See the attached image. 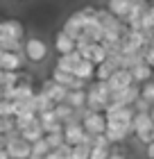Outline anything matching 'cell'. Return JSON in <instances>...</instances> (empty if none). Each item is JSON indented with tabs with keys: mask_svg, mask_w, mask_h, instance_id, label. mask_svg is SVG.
I'll return each instance as SVG.
<instances>
[{
	"mask_svg": "<svg viewBox=\"0 0 154 159\" xmlns=\"http://www.w3.org/2000/svg\"><path fill=\"white\" fill-rule=\"evenodd\" d=\"M43 136H46V132H43V127H41L39 118H36L32 125H27L25 129H20V139H25L27 143H34V141L43 139Z\"/></svg>",
	"mask_w": 154,
	"mask_h": 159,
	"instance_id": "cell-17",
	"label": "cell"
},
{
	"mask_svg": "<svg viewBox=\"0 0 154 159\" xmlns=\"http://www.w3.org/2000/svg\"><path fill=\"white\" fill-rule=\"evenodd\" d=\"M61 134H64V141L68 143V146H77V143H82L84 136H86V132H84V127H82V123H79V120L64 123Z\"/></svg>",
	"mask_w": 154,
	"mask_h": 159,
	"instance_id": "cell-8",
	"label": "cell"
},
{
	"mask_svg": "<svg viewBox=\"0 0 154 159\" xmlns=\"http://www.w3.org/2000/svg\"><path fill=\"white\" fill-rule=\"evenodd\" d=\"M141 98H145L150 105H154V82L147 80L145 84H141Z\"/></svg>",
	"mask_w": 154,
	"mask_h": 159,
	"instance_id": "cell-27",
	"label": "cell"
},
{
	"mask_svg": "<svg viewBox=\"0 0 154 159\" xmlns=\"http://www.w3.org/2000/svg\"><path fill=\"white\" fill-rule=\"evenodd\" d=\"M111 73H113V68L109 66L107 61H102V64L95 66V77H93V80H98V82H107V80L111 77Z\"/></svg>",
	"mask_w": 154,
	"mask_h": 159,
	"instance_id": "cell-24",
	"label": "cell"
},
{
	"mask_svg": "<svg viewBox=\"0 0 154 159\" xmlns=\"http://www.w3.org/2000/svg\"><path fill=\"white\" fill-rule=\"evenodd\" d=\"M129 7H131V0H107V11L122 23L129 16Z\"/></svg>",
	"mask_w": 154,
	"mask_h": 159,
	"instance_id": "cell-13",
	"label": "cell"
},
{
	"mask_svg": "<svg viewBox=\"0 0 154 159\" xmlns=\"http://www.w3.org/2000/svg\"><path fill=\"white\" fill-rule=\"evenodd\" d=\"M150 118L154 120V105H152V109H150Z\"/></svg>",
	"mask_w": 154,
	"mask_h": 159,
	"instance_id": "cell-37",
	"label": "cell"
},
{
	"mask_svg": "<svg viewBox=\"0 0 154 159\" xmlns=\"http://www.w3.org/2000/svg\"><path fill=\"white\" fill-rule=\"evenodd\" d=\"M66 102H68L73 109H82V107H86V89H73V91H68Z\"/></svg>",
	"mask_w": 154,
	"mask_h": 159,
	"instance_id": "cell-20",
	"label": "cell"
},
{
	"mask_svg": "<svg viewBox=\"0 0 154 159\" xmlns=\"http://www.w3.org/2000/svg\"><path fill=\"white\" fill-rule=\"evenodd\" d=\"M109 102H111V91H109L107 82H98V80H93V84L86 89V109H91V111H104Z\"/></svg>",
	"mask_w": 154,
	"mask_h": 159,
	"instance_id": "cell-1",
	"label": "cell"
},
{
	"mask_svg": "<svg viewBox=\"0 0 154 159\" xmlns=\"http://www.w3.org/2000/svg\"><path fill=\"white\" fill-rule=\"evenodd\" d=\"M143 59H145V64H147V66L154 70V48H150V46H147V48L143 50Z\"/></svg>",
	"mask_w": 154,
	"mask_h": 159,
	"instance_id": "cell-31",
	"label": "cell"
},
{
	"mask_svg": "<svg viewBox=\"0 0 154 159\" xmlns=\"http://www.w3.org/2000/svg\"><path fill=\"white\" fill-rule=\"evenodd\" d=\"M73 75L77 80H82V82H91L95 77V64L89 61V59H79V64L75 66V70H73Z\"/></svg>",
	"mask_w": 154,
	"mask_h": 159,
	"instance_id": "cell-15",
	"label": "cell"
},
{
	"mask_svg": "<svg viewBox=\"0 0 154 159\" xmlns=\"http://www.w3.org/2000/svg\"><path fill=\"white\" fill-rule=\"evenodd\" d=\"M138 96H141V84H131V86H127V89L113 91L111 93V102L120 105V107H131Z\"/></svg>",
	"mask_w": 154,
	"mask_h": 159,
	"instance_id": "cell-7",
	"label": "cell"
},
{
	"mask_svg": "<svg viewBox=\"0 0 154 159\" xmlns=\"http://www.w3.org/2000/svg\"><path fill=\"white\" fill-rule=\"evenodd\" d=\"M16 114V102L14 100H0V118H14Z\"/></svg>",
	"mask_w": 154,
	"mask_h": 159,
	"instance_id": "cell-25",
	"label": "cell"
},
{
	"mask_svg": "<svg viewBox=\"0 0 154 159\" xmlns=\"http://www.w3.org/2000/svg\"><path fill=\"white\" fill-rule=\"evenodd\" d=\"M91 148H111V143H109V139L104 134H95L91 141Z\"/></svg>",
	"mask_w": 154,
	"mask_h": 159,
	"instance_id": "cell-30",
	"label": "cell"
},
{
	"mask_svg": "<svg viewBox=\"0 0 154 159\" xmlns=\"http://www.w3.org/2000/svg\"><path fill=\"white\" fill-rule=\"evenodd\" d=\"M107 57H109V50L102 46V43H93L91 46V55H89V61H93L95 66L102 61H107Z\"/></svg>",
	"mask_w": 154,
	"mask_h": 159,
	"instance_id": "cell-22",
	"label": "cell"
},
{
	"mask_svg": "<svg viewBox=\"0 0 154 159\" xmlns=\"http://www.w3.org/2000/svg\"><path fill=\"white\" fill-rule=\"evenodd\" d=\"M82 127H84V132L86 134H104V129H107V118H104V114L102 111H86V116L82 118Z\"/></svg>",
	"mask_w": 154,
	"mask_h": 159,
	"instance_id": "cell-4",
	"label": "cell"
},
{
	"mask_svg": "<svg viewBox=\"0 0 154 159\" xmlns=\"http://www.w3.org/2000/svg\"><path fill=\"white\" fill-rule=\"evenodd\" d=\"M150 48H154V32H152V37H150Z\"/></svg>",
	"mask_w": 154,
	"mask_h": 159,
	"instance_id": "cell-36",
	"label": "cell"
},
{
	"mask_svg": "<svg viewBox=\"0 0 154 159\" xmlns=\"http://www.w3.org/2000/svg\"><path fill=\"white\" fill-rule=\"evenodd\" d=\"M0 159H9V155H7L5 148H0Z\"/></svg>",
	"mask_w": 154,
	"mask_h": 159,
	"instance_id": "cell-35",
	"label": "cell"
},
{
	"mask_svg": "<svg viewBox=\"0 0 154 159\" xmlns=\"http://www.w3.org/2000/svg\"><path fill=\"white\" fill-rule=\"evenodd\" d=\"M150 7V0H131V7H129V16L125 18V25L129 30H141V20L145 16Z\"/></svg>",
	"mask_w": 154,
	"mask_h": 159,
	"instance_id": "cell-5",
	"label": "cell"
},
{
	"mask_svg": "<svg viewBox=\"0 0 154 159\" xmlns=\"http://www.w3.org/2000/svg\"><path fill=\"white\" fill-rule=\"evenodd\" d=\"M89 157H91V146L89 143H77V146H73L70 159H89Z\"/></svg>",
	"mask_w": 154,
	"mask_h": 159,
	"instance_id": "cell-26",
	"label": "cell"
},
{
	"mask_svg": "<svg viewBox=\"0 0 154 159\" xmlns=\"http://www.w3.org/2000/svg\"><path fill=\"white\" fill-rule=\"evenodd\" d=\"M145 157H147V159H154V141H150L147 146H145Z\"/></svg>",
	"mask_w": 154,
	"mask_h": 159,
	"instance_id": "cell-32",
	"label": "cell"
},
{
	"mask_svg": "<svg viewBox=\"0 0 154 159\" xmlns=\"http://www.w3.org/2000/svg\"><path fill=\"white\" fill-rule=\"evenodd\" d=\"M134 84V80H131V73H129V68H118V70H113L111 77L107 80V86H109V91H120V89H127V86Z\"/></svg>",
	"mask_w": 154,
	"mask_h": 159,
	"instance_id": "cell-9",
	"label": "cell"
},
{
	"mask_svg": "<svg viewBox=\"0 0 154 159\" xmlns=\"http://www.w3.org/2000/svg\"><path fill=\"white\" fill-rule=\"evenodd\" d=\"M84 25H86V14H84V9L73 11L70 16L66 18V23H64V32L77 41V39L84 34Z\"/></svg>",
	"mask_w": 154,
	"mask_h": 159,
	"instance_id": "cell-6",
	"label": "cell"
},
{
	"mask_svg": "<svg viewBox=\"0 0 154 159\" xmlns=\"http://www.w3.org/2000/svg\"><path fill=\"white\" fill-rule=\"evenodd\" d=\"M52 111H55V116H57V120H59L61 125H64V123H70V120H77L75 109H73L68 102H57Z\"/></svg>",
	"mask_w": 154,
	"mask_h": 159,
	"instance_id": "cell-19",
	"label": "cell"
},
{
	"mask_svg": "<svg viewBox=\"0 0 154 159\" xmlns=\"http://www.w3.org/2000/svg\"><path fill=\"white\" fill-rule=\"evenodd\" d=\"M55 50L57 55H68V52H75V39L68 37L64 30H59L55 34Z\"/></svg>",
	"mask_w": 154,
	"mask_h": 159,
	"instance_id": "cell-14",
	"label": "cell"
},
{
	"mask_svg": "<svg viewBox=\"0 0 154 159\" xmlns=\"http://www.w3.org/2000/svg\"><path fill=\"white\" fill-rule=\"evenodd\" d=\"M0 100H2V86H0Z\"/></svg>",
	"mask_w": 154,
	"mask_h": 159,
	"instance_id": "cell-38",
	"label": "cell"
},
{
	"mask_svg": "<svg viewBox=\"0 0 154 159\" xmlns=\"http://www.w3.org/2000/svg\"><path fill=\"white\" fill-rule=\"evenodd\" d=\"M43 139H46V143H48L50 150H55V148H59L61 143H64V134L61 132H55V134H46Z\"/></svg>",
	"mask_w": 154,
	"mask_h": 159,
	"instance_id": "cell-28",
	"label": "cell"
},
{
	"mask_svg": "<svg viewBox=\"0 0 154 159\" xmlns=\"http://www.w3.org/2000/svg\"><path fill=\"white\" fill-rule=\"evenodd\" d=\"M23 55H25L27 61L41 64V61L48 59L50 48H48V43L43 41L41 37H30V39H25V43H23Z\"/></svg>",
	"mask_w": 154,
	"mask_h": 159,
	"instance_id": "cell-2",
	"label": "cell"
},
{
	"mask_svg": "<svg viewBox=\"0 0 154 159\" xmlns=\"http://www.w3.org/2000/svg\"><path fill=\"white\" fill-rule=\"evenodd\" d=\"M134 134V127L131 123H116V120H107V129H104V136L109 139V143H125L129 136Z\"/></svg>",
	"mask_w": 154,
	"mask_h": 159,
	"instance_id": "cell-3",
	"label": "cell"
},
{
	"mask_svg": "<svg viewBox=\"0 0 154 159\" xmlns=\"http://www.w3.org/2000/svg\"><path fill=\"white\" fill-rule=\"evenodd\" d=\"M129 73H131V80H134V84H145V82H147V80L152 77V68H150L145 61H141V64H136V66H131V68H129Z\"/></svg>",
	"mask_w": 154,
	"mask_h": 159,
	"instance_id": "cell-18",
	"label": "cell"
},
{
	"mask_svg": "<svg viewBox=\"0 0 154 159\" xmlns=\"http://www.w3.org/2000/svg\"><path fill=\"white\" fill-rule=\"evenodd\" d=\"M131 109H134L136 114H147V111L152 109V105H150L145 98H141V96H138V98L134 100V105H131Z\"/></svg>",
	"mask_w": 154,
	"mask_h": 159,
	"instance_id": "cell-29",
	"label": "cell"
},
{
	"mask_svg": "<svg viewBox=\"0 0 154 159\" xmlns=\"http://www.w3.org/2000/svg\"><path fill=\"white\" fill-rule=\"evenodd\" d=\"M48 152H50V148H48L46 139H39V141H34L32 148H30V159H43Z\"/></svg>",
	"mask_w": 154,
	"mask_h": 159,
	"instance_id": "cell-23",
	"label": "cell"
},
{
	"mask_svg": "<svg viewBox=\"0 0 154 159\" xmlns=\"http://www.w3.org/2000/svg\"><path fill=\"white\" fill-rule=\"evenodd\" d=\"M79 52L75 50V52H68V55H59L57 57V66L55 68H59V70H66V73H73L75 70V66L79 64Z\"/></svg>",
	"mask_w": 154,
	"mask_h": 159,
	"instance_id": "cell-16",
	"label": "cell"
},
{
	"mask_svg": "<svg viewBox=\"0 0 154 159\" xmlns=\"http://www.w3.org/2000/svg\"><path fill=\"white\" fill-rule=\"evenodd\" d=\"M43 159H61V157H59V152H57V150H50V152L43 157Z\"/></svg>",
	"mask_w": 154,
	"mask_h": 159,
	"instance_id": "cell-33",
	"label": "cell"
},
{
	"mask_svg": "<svg viewBox=\"0 0 154 159\" xmlns=\"http://www.w3.org/2000/svg\"><path fill=\"white\" fill-rule=\"evenodd\" d=\"M0 68L2 70H20L23 68V55L9 52V50H0Z\"/></svg>",
	"mask_w": 154,
	"mask_h": 159,
	"instance_id": "cell-12",
	"label": "cell"
},
{
	"mask_svg": "<svg viewBox=\"0 0 154 159\" xmlns=\"http://www.w3.org/2000/svg\"><path fill=\"white\" fill-rule=\"evenodd\" d=\"M32 102H34V109L36 114H41V111H50V109H55V102L50 100L43 91H36L34 96H32Z\"/></svg>",
	"mask_w": 154,
	"mask_h": 159,
	"instance_id": "cell-21",
	"label": "cell"
},
{
	"mask_svg": "<svg viewBox=\"0 0 154 159\" xmlns=\"http://www.w3.org/2000/svg\"><path fill=\"white\" fill-rule=\"evenodd\" d=\"M30 148H32V143H27L25 139H20V136L11 139V141L5 146L9 159H30Z\"/></svg>",
	"mask_w": 154,
	"mask_h": 159,
	"instance_id": "cell-10",
	"label": "cell"
},
{
	"mask_svg": "<svg viewBox=\"0 0 154 159\" xmlns=\"http://www.w3.org/2000/svg\"><path fill=\"white\" fill-rule=\"evenodd\" d=\"M152 141H154V129H152Z\"/></svg>",
	"mask_w": 154,
	"mask_h": 159,
	"instance_id": "cell-39",
	"label": "cell"
},
{
	"mask_svg": "<svg viewBox=\"0 0 154 159\" xmlns=\"http://www.w3.org/2000/svg\"><path fill=\"white\" fill-rule=\"evenodd\" d=\"M107 159H127V157H125L122 152H111V155H109Z\"/></svg>",
	"mask_w": 154,
	"mask_h": 159,
	"instance_id": "cell-34",
	"label": "cell"
},
{
	"mask_svg": "<svg viewBox=\"0 0 154 159\" xmlns=\"http://www.w3.org/2000/svg\"><path fill=\"white\" fill-rule=\"evenodd\" d=\"M41 91L46 93V96L52 100L55 105H57V102H66V96H68V89L61 86V84H57L55 80H46V82L41 84Z\"/></svg>",
	"mask_w": 154,
	"mask_h": 159,
	"instance_id": "cell-11",
	"label": "cell"
}]
</instances>
